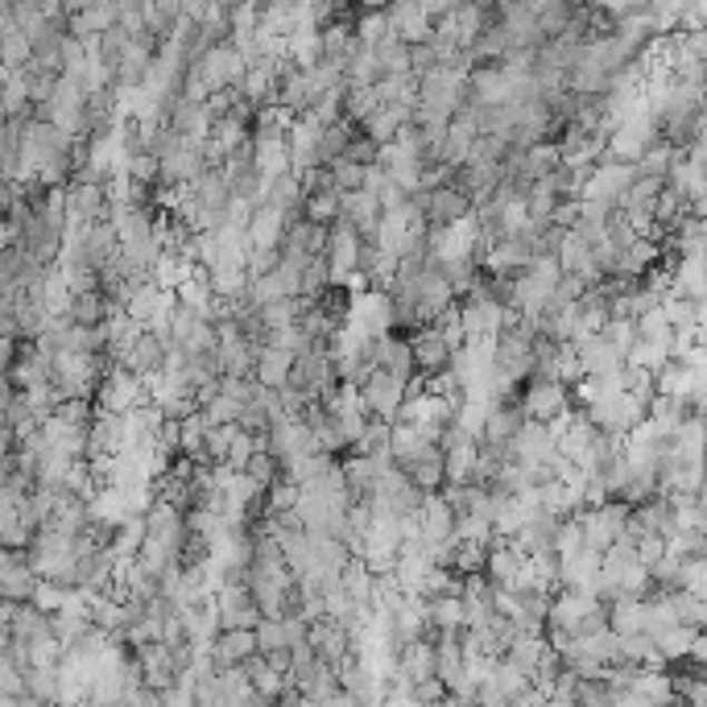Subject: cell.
I'll list each match as a JSON object with an SVG mask.
<instances>
[{"mask_svg": "<svg viewBox=\"0 0 707 707\" xmlns=\"http://www.w3.org/2000/svg\"><path fill=\"white\" fill-rule=\"evenodd\" d=\"M695 641H699V634L695 629H666V634L654 637V646H658V654H662V662H687L695 654Z\"/></svg>", "mask_w": 707, "mask_h": 707, "instance_id": "cell-36", "label": "cell"}, {"mask_svg": "<svg viewBox=\"0 0 707 707\" xmlns=\"http://www.w3.org/2000/svg\"><path fill=\"white\" fill-rule=\"evenodd\" d=\"M666 451L675 455L679 463H704L707 460V426L699 414H691V419L683 422L679 431L670 434V443H666Z\"/></svg>", "mask_w": 707, "mask_h": 707, "instance_id": "cell-20", "label": "cell"}, {"mask_svg": "<svg viewBox=\"0 0 707 707\" xmlns=\"http://www.w3.org/2000/svg\"><path fill=\"white\" fill-rule=\"evenodd\" d=\"M347 161H356V166H364V170H373L376 166V158H381V145L373 141V137H356V141L347 145V154H344Z\"/></svg>", "mask_w": 707, "mask_h": 707, "instance_id": "cell-47", "label": "cell"}, {"mask_svg": "<svg viewBox=\"0 0 707 707\" xmlns=\"http://www.w3.org/2000/svg\"><path fill=\"white\" fill-rule=\"evenodd\" d=\"M405 477H410V484L414 489H422L426 497H434V492L448 489V451L439 448V443H426V448L414 455V460L397 463Z\"/></svg>", "mask_w": 707, "mask_h": 707, "instance_id": "cell-9", "label": "cell"}, {"mask_svg": "<svg viewBox=\"0 0 707 707\" xmlns=\"http://www.w3.org/2000/svg\"><path fill=\"white\" fill-rule=\"evenodd\" d=\"M277 108H286V112L303 116L315 108V87H311V75L306 71H294L289 79H282L277 87Z\"/></svg>", "mask_w": 707, "mask_h": 707, "instance_id": "cell-30", "label": "cell"}, {"mask_svg": "<svg viewBox=\"0 0 707 707\" xmlns=\"http://www.w3.org/2000/svg\"><path fill=\"white\" fill-rule=\"evenodd\" d=\"M385 13H390L393 33H397L405 46H431L434 42V26L422 4H405L402 0V4H385Z\"/></svg>", "mask_w": 707, "mask_h": 707, "instance_id": "cell-16", "label": "cell"}, {"mask_svg": "<svg viewBox=\"0 0 707 707\" xmlns=\"http://www.w3.org/2000/svg\"><path fill=\"white\" fill-rule=\"evenodd\" d=\"M257 451H261V434H248L236 426V434H232V451H228V468L232 472H245Z\"/></svg>", "mask_w": 707, "mask_h": 707, "instance_id": "cell-42", "label": "cell"}, {"mask_svg": "<svg viewBox=\"0 0 707 707\" xmlns=\"http://www.w3.org/2000/svg\"><path fill=\"white\" fill-rule=\"evenodd\" d=\"M426 621H431V634H463V629H468V605H463V596L426 600Z\"/></svg>", "mask_w": 707, "mask_h": 707, "instance_id": "cell-25", "label": "cell"}, {"mask_svg": "<svg viewBox=\"0 0 707 707\" xmlns=\"http://www.w3.org/2000/svg\"><path fill=\"white\" fill-rule=\"evenodd\" d=\"M526 563H530V559H526L513 542H497V547L489 550V579L497 588L518 592V579H521V571H526Z\"/></svg>", "mask_w": 707, "mask_h": 707, "instance_id": "cell-21", "label": "cell"}, {"mask_svg": "<svg viewBox=\"0 0 707 707\" xmlns=\"http://www.w3.org/2000/svg\"><path fill=\"white\" fill-rule=\"evenodd\" d=\"M410 352H414L419 376H443L455 364V347L443 340L439 327H419V332L410 335Z\"/></svg>", "mask_w": 707, "mask_h": 707, "instance_id": "cell-8", "label": "cell"}, {"mask_svg": "<svg viewBox=\"0 0 707 707\" xmlns=\"http://www.w3.org/2000/svg\"><path fill=\"white\" fill-rule=\"evenodd\" d=\"M311 650H315L327 666H340L347 654H352V634H347V625L335 621V617L315 621L311 625Z\"/></svg>", "mask_w": 707, "mask_h": 707, "instance_id": "cell-17", "label": "cell"}, {"mask_svg": "<svg viewBox=\"0 0 707 707\" xmlns=\"http://www.w3.org/2000/svg\"><path fill=\"white\" fill-rule=\"evenodd\" d=\"M199 67H203V79H207V87H212V96H216V91H232V87H240V84H245V75H248L245 55H240V50H236L232 42L212 46V50L199 58Z\"/></svg>", "mask_w": 707, "mask_h": 707, "instance_id": "cell-6", "label": "cell"}, {"mask_svg": "<svg viewBox=\"0 0 707 707\" xmlns=\"http://www.w3.org/2000/svg\"><path fill=\"white\" fill-rule=\"evenodd\" d=\"M646 617H650L646 600H617V605H608V621H612V629L621 637L646 634Z\"/></svg>", "mask_w": 707, "mask_h": 707, "instance_id": "cell-33", "label": "cell"}, {"mask_svg": "<svg viewBox=\"0 0 707 707\" xmlns=\"http://www.w3.org/2000/svg\"><path fill=\"white\" fill-rule=\"evenodd\" d=\"M257 654H261L257 629H224V634L207 646V658H212L216 670H236V666L253 662Z\"/></svg>", "mask_w": 707, "mask_h": 707, "instance_id": "cell-10", "label": "cell"}, {"mask_svg": "<svg viewBox=\"0 0 707 707\" xmlns=\"http://www.w3.org/2000/svg\"><path fill=\"white\" fill-rule=\"evenodd\" d=\"M376 62L385 79H397V75H414V46H405L397 33H390L385 42L376 46Z\"/></svg>", "mask_w": 707, "mask_h": 707, "instance_id": "cell-31", "label": "cell"}, {"mask_svg": "<svg viewBox=\"0 0 707 707\" xmlns=\"http://www.w3.org/2000/svg\"><path fill=\"white\" fill-rule=\"evenodd\" d=\"M203 414H207V419H212V426H236V422H240V414H245V405L236 402V397H232V393H219L216 402L207 405V410H203Z\"/></svg>", "mask_w": 707, "mask_h": 707, "instance_id": "cell-43", "label": "cell"}, {"mask_svg": "<svg viewBox=\"0 0 707 707\" xmlns=\"http://www.w3.org/2000/svg\"><path fill=\"white\" fill-rule=\"evenodd\" d=\"M67 600H71V592L58 588V583H46V579H42V588H38V596H33V605L42 608L46 617H58V612L67 608Z\"/></svg>", "mask_w": 707, "mask_h": 707, "instance_id": "cell-45", "label": "cell"}, {"mask_svg": "<svg viewBox=\"0 0 707 707\" xmlns=\"http://www.w3.org/2000/svg\"><path fill=\"white\" fill-rule=\"evenodd\" d=\"M683 592L707 600V559H691V563H683Z\"/></svg>", "mask_w": 707, "mask_h": 707, "instance_id": "cell-46", "label": "cell"}, {"mask_svg": "<svg viewBox=\"0 0 707 707\" xmlns=\"http://www.w3.org/2000/svg\"><path fill=\"white\" fill-rule=\"evenodd\" d=\"M670 605H675V617H679L683 629L707 634V600H699L691 592H670Z\"/></svg>", "mask_w": 707, "mask_h": 707, "instance_id": "cell-37", "label": "cell"}, {"mask_svg": "<svg viewBox=\"0 0 707 707\" xmlns=\"http://www.w3.org/2000/svg\"><path fill=\"white\" fill-rule=\"evenodd\" d=\"M509 451H513V463L538 468V463H547L550 455H559V439H554V431L542 426V422H526L518 431V439L509 443Z\"/></svg>", "mask_w": 707, "mask_h": 707, "instance_id": "cell-13", "label": "cell"}, {"mask_svg": "<svg viewBox=\"0 0 707 707\" xmlns=\"http://www.w3.org/2000/svg\"><path fill=\"white\" fill-rule=\"evenodd\" d=\"M410 203L426 216L431 228H455V224H463L468 216H477L472 195L460 190L455 183H451V187H439V190H422V195H414Z\"/></svg>", "mask_w": 707, "mask_h": 707, "instance_id": "cell-2", "label": "cell"}, {"mask_svg": "<svg viewBox=\"0 0 707 707\" xmlns=\"http://www.w3.org/2000/svg\"><path fill=\"white\" fill-rule=\"evenodd\" d=\"M376 369L397 376L402 385H414L419 381V364H414V352H410V335L393 332L385 340H376Z\"/></svg>", "mask_w": 707, "mask_h": 707, "instance_id": "cell-15", "label": "cell"}, {"mask_svg": "<svg viewBox=\"0 0 707 707\" xmlns=\"http://www.w3.org/2000/svg\"><path fill=\"white\" fill-rule=\"evenodd\" d=\"M397 666H402V679L410 683V687H419V683H426V679H439V650H434V641H414V646H405Z\"/></svg>", "mask_w": 707, "mask_h": 707, "instance_id": "cell-23", "label": "cell"}, {"mask_svg": "<svg viewBox=\"0 0 707 707\" xmlns=\"http://www.w3.org/2000/svg\"><path fill=\"white\" fill-rule=\"evenodd\" d=\"M385 104H381V91L376 87H347L344 96V116L356 125V129H364L369 120H373L376 112H381Z\"/></svg>", "mask_w": 707, "mask_h": 707, "instance_id": "cell-34", "label": "cell"}, {"mask_svg": "<svg viewBox=\"0 0 707 707\" xmlns=\"http://www.w3.org/2000/svg\"><path fill=\"white\" fill-rule=\"evenodd\" d=\"M195 274H199V265H190L183 253H161V257L154 261V269H149V282L161 289H170V294H178Z\"/></svg>", "mask_w": 707, "mask_h": 707, "instance_id": "cell-24", "label": "cell"}, {"mask_svg": "<svg viewBox=\"0 0 707 707\" xmlns=\"http://www.w3.org/2000/svg\"><path fill=\"white\" fill-rule=\"evenodd\" d=\"M605 600L600 596H583V592H554V605H550V621L547 629H563V634L576 637L583 625L592 621L596 612H605Z\"/></svg>", "mask_w": 707, "mask_h": 707, "instance_id": "cell-7", "label": "cell"}, {"mask_svg": "<svg viewBox=\"0 0 707 707\" xmlns=\"http://www.w3.org/2000/svg\"><path fill=\"white\" fill-rule=\"evenodd\" d=\"M340 583H344V592L352 596V605H356V608H373L376 576L369 571V563H364V559H352V563L344 567Z\"/></svg>", "mask_w": 707, "mask_h": 707, "instance_id": "cell-32", "label": "cell"}, {"mask_svg": "<svg viewBox=\"0 0 707 707\" xmlns=\"http://www.w3.org/2000/svg\"><path fill=\"white\" fill-rule=\"evenodd\" d=\"M282 472H286V468H282V460H277L274 451H257V455H253V463L245 468V477L253 480L257 489H265V492H269L277 480H282Z\"/></svg>", "mask_w": 707, "mask_h": 707, "instance_id": "cell-38", "label": "cell"}, {"mask_svg": "<svg viewBox=\"0 0 707 707\" xmlns=\"http://www.w3.org/2000/svg\"><path fill=\"white\" fill-rule=\"evenodd\" d=\"M75 327H104L108 318H112V303H108V294H79L71 303V315H67Z\"/></svg>", "mask_w": 707, "mask_h": 707, "instance_id": "cell-35", "label": "cell"}, {"mask_svg": "<svg viewBox=\"0 0 707 707\" xmlns=\"http://www.w3.org/2000/svg\"><path fill=\"white\" fill-rule=\"evenodd\" d=\"M576 352H579V361H583V373L588 376H608V373H621L625 369V356L608 344L605 335H588V340H579Z\"/></svg>", "mask_w": 707, "mask_h": 707, "instance_id": "cell-19", "label": "cell"}, {"mask_svg": "<svg viewBox=\"0 0 707 707\" xmlns=\"http://www.w3.org/2000/svg\"><path fill=\"white\" fill-rule=\"evenodd\" d=\"M576 707H621V695L612 691L608 679H592V683H579V699Z\"/></svg>", "mask_w": 707, "mask_h": 707, "instance_id": "cell-41", "label": "cell"}, {"mask_svg": "<svg viewBox=\"0 0 707 707\" xmlns=\"http://www.w3.org/2000/svg\"><path fill=\"white\" fill-rule=\"evenodd\" d=\"M170 352H174V344L166 340V335H158V332H145L141 335V344L132 347V356L125 361V369H132L137 376H158V373H166V364H170Z\"/></svg>", "mask_w": 707, "mask_h": 707, "instance_id": "cell-18", "label": "cell"}, {"mask_svg": "<svg viewBox=\"0 0 707 707\" xmlns=\"http://www.w3.org/2000/svg\"><path fill=\"white\" fill-rule=\"evenodd\" d=\"M405 397H410V385H402L397 376L381 373V369H376V373L361 385L364 414H369V419H376V422H390V426L397 422V414H402Z\"/></svg>", "mask_w": 707, "mask_h": 707, "instance_id": "cell-4", "label": "cell"}, {"mask_svg": "<svg viewBox=\"0 0 707 707\" xmlns=\"http://www.w3.org/2000/svg\"><path fill=\"white\" fill-rule=\"evenodd\" d=\"M521 397V410H526V419L530 422H542V426H554V422L571 414L576 405H571V390L559 385V381H550V376H534L526 390L518 393Z\"/></svg>", "mask_w": 707, "mask_h": 707, "instance_id": "cell-3", "label": "cell"}, {"mask_svg": "<svg viewBox=\"0 0 707 707\" xmlns=\"http://www.w3.org/2000/svg\"><path fill=\"white\" fill-rule=\"evenodd\" d=\"M289 224L294 219L286 216V212H277L274 203H261L257 207V216H253V224H248V248L253 253H274V248L286 245V236H289Z\"/></svg>", "mask_w": 707, "mask_h": 707, "instance_id": "cell-12", "label": "cell"}, {"mask_svg": "<svg viewBox=\"0 0 707 707\" xmlns=\"http://www.w3.org/2000/svg\"><path fill=\"white\" fill-rule=\"evenodd\" d=\"M605 340H608L612 347H617V352L625 356V364H629V356H634V347L641 344V332H637V318H612V323L605 327Z\"/></svg>", "mask_w": 707, "mask_h": 707, "instance_id": "cell-39", "label": "cell"}, {"mask_svg": "<svg viewBox=\"0 0 707 707\" xmlns=\"http://www.w3.org/2000/svg\"><path fill=\"white\" fill-rule=\"evenodd\" d=\"M286 55H289V62H294L298 71H315L318 62L327 58V46H323V29H303V33L286 38Z\"/></svg>", "mask_w": 707, "mask_h": 707, "instance_id": "cell-28", "label": "cell"}, {"mask_svg": "<svg viewBox=\"0 0 707 707\" xmlns=\"http://www.w3.org/2000/svg\"><path fill=\"white\" fill-rule=\"evenodd\" d=\"M96 405L108 410V414L129 419L141 405H149V385H145V376H137L132 369H125V364H108V373H104L100 381V393H96Z\"/></svg>", "mask_w": 707, "mask_h": 707, "instance_id": "cell-1", "label": "cell"}, {"mask_svg": "<svg viewBox=\"0 0 707 707\" xmlns=\"http://www.w3.org/2000/svg\"><path fill=\"white\" fill-rule=\"evenodd\" d=\"M38 588H42V579L29 563V550H4V559H0V596H4V605H33Z\"/></svg>", "mask_w": 707, "mask_h": 707, "instance_id": "cell-5", "label": "cell"}, {"mask_svg": "<svg viewBox=\"0 0 707 707\" xmlns=\"http://www.w3.org/2000/svg\"><path fill=\"white\" fill-rule=\"evenodd\" d=\"M550 654H554V650H550L547 634H542V637H534V634H518V637H513V646L505 650V662H509V666H518L521 675H530V679H534V675L542 670V662H547Z\"/></svg>", "mask_w": 707, "mask_h": 707, "instance_id": "cell-22", "label": "cell"}, {"mask_svg": "<svg viewBox=\"0 0 707 707\" xmlns=\"http://www.w3.org/2000/svg\"><path fill=\"white\" fill-rule=\"evenodd\" d=\"M294 356L289 352H277V347H261V356H257V381L265 385V390H286L289 385V376H294Z\"/></svg>", "mask_w": 707, "mask_h": 707, "instance_id": "cell-27", "label": "cell"}, {"mask_svg": "<svg viewBox=\"0 0 707 707\" xmlns=\"http://www.w3.org/2000/svg\"><path fill=\"white\" fill-rule=\"evenodd\" d=\"M666 554H670V542H666L662 534H650V538H641V542H637V559H641V567H658L666 559Z\"/></svg>", "mask_w": 707, "mask_h": 707, "instance_id": "cell-49", "label": "cell"}, {"mask_svg": "<svg viewBox=\"0 0 707 707\" xmlns=\"http://www.w3.org/2000/svg\"><path fill=\"white\" fill-rule=\"evenodd\" d=\"M654 390H658V397H679V402H691V393L699 390V376H695L691 364L670 361L662 373L654 376Z\"/></svg>", "mask_w": 707, "mask_h": 707, "instance_id": "cell-26", "label": "cell"}, {"mask_svg": "<svg viewBox=\"0 0 707 707\" xmlns=\"http://www.w3.org/2000/svg\"><path fill=\"white\" fill-rule=\"evenodd\" d=\"M327 170H332L335 190H340V195H361V190L369 187V170H364V166H356V161L340 158L335 166H327Z\"/></svg>", "mask_w": 707, "mask_h": 707, "instance_id": "cell-40", "label": "cell"}, {"mask_svg": "<svg viewBox=\"0 0 707 707\" xmlns=\"http://www.w3.org/2000/svg\"><path fill=\"white\" fill-rule=\"evenodd\" d=\"M303 190H306V199H315V195H340L327 166H315V170H306L303 174Z\"/></svg>", "mask_w": 707, "mask_h": 707, "instance_id": "cell-48", "label": "cell"}, {"mask_svg": "<svg viewBox=\"0 0 707 707\" xmlns=\"http://www.w3.org/2000/svg\"><path fill=\"white\" fill-rule=\"evenodd\" d=\"M245 675L253 679V691H257L261 699H274V704H277V699L289 691V679L282 675V670H274V666H269V658H265V654H257L253 662H245Z\"/></svg>", "mask_w": 707, "mask_h": 707, "instance_id": "cell-29", "label": "cell"}, {"mask_svg": "<svg viewBox=\"0 0 707 707\" xmlns=\"http://www.w3.org/2000/svg\"><path fill=\"white\" fill-rule=\"evenodd\" d=\"M216 612H219V629H257L265 621L257 596L248 588H224L216 596Z\"/></svg>", "mask_w": 707, "mask_h": 707, "instance_id": "cell-11", "label": "cell"}, {"mask_svg": "<svg viewBox=\"0 0 707 707\" xmlns=\"http://www.w3.org/2000/svg\"><path fill=\"white\" fill-rule=\"evenodd\" d=\"M455 521H460V513L451 509V501L443 497V492L426 497V505H422V513H419L422 542H426V547H443V542H455Z\"/></svg>", "mask_w": 707, "mask_h": 707, "instance_id": "cell-14", "label": "cell"}, {"mask_svg": "<svg viewBox=\"0 0 707 707\" xmlns=\"http://www.w3.org/2000/svg\"><path fill=\"white\" fill-rule=\"evenodd\" d=\"M257 646H261V654H265V658H269V654L289 650L286 625H282V621H261L257 625Z\"/></svg>", "mask_w": 707, "mask_h": 707, "instance_id": "cell-44", "label": "cell"}]
</instances>
